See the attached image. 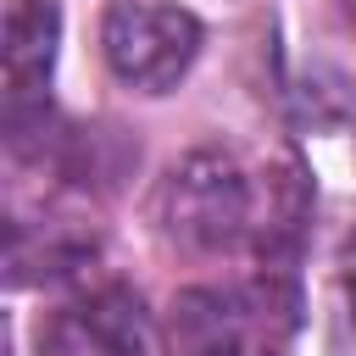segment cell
Segmentation results:
<instances>
[{
  "label": "cell",
  "instance_id": "1",
  "mask_svg": "<svg viewBox=\"0 0 356 356\" xmlns=\"http://www.w3.org/2000/svg\"><path fill=\"white\" fill-rule=\"evenodd\" d=\"M312 211L306 172L278 156L250 172L234 150H189L156 189V228L189 256H222L239 245L261 250V267H284Z\"/></svg>",
  "mask_w": 356,
  "mask_h": 356
},
{
  "label": "cell",
  "instance_id": "2",
  "mask_svg": "<svg viewBox=\"0 0 356 356\" xmlns=\"http://www.w3.org/2000/svg\"><path fill=\"white\" fill-rule=\"evenodd\" d=\"M300 328V289L289 267H261L234 284L178 289L167 306V356H284Z\"/></svg>",
  "mask_w": 356,
  "mask_h": 356
},
{
  "label": "cell",
  "instance_id": "3",
  "mask_svg": "<svg viewBox=\"0 0 356 356\" xmlns=\"http://www.w3.org/2000/svg\"><path fill=\"white\" fill-rule=\"evenodd\" d=\"M200 44H206L200 17L184 6H161V0H117L100 22L106 67L117 72V83H128L139 95L178 89V78L195 67Z\"/></svg>",
  "mask_w": 356,
  "mask_h": 356
},
{
  "label": "cell",
  "instance_id": "4",
  "mask_svg": "<svg viewBox=\"0 0 356 356\" xmlns=\"http://www.w3.org/2000/svg\"><path fill=\"white\" fill-rule=\"evenodd\" d=\"M39 356H150L145 300L128 284H100L61 300L39 323Z\"/></svg>",
  "mask_w": 356,
  "mask_h": 356
},
{
  "label": "cell",
  "instance_id": "5",
  "mask_svg": "<svg viewBox=\"0 0 356 356\" xmlns=\"http://www.w3.org/2000/svg\"><path fill=\"white\" fill-rule=\"evenodd\" d=\"M61 50V6L56 0H11L6 6V128L11 139L28 134V122H44V89Z\"/></svg>",
  "mask_w": 356,
  "mask_h": 356
},
{
  "label": "cell",
  "instance_id": "6",
  "mask_svg": "<svg viewBox=\"0 0 356 356\" xmlns=\"http://www.w3.org/2000/svg\"><path fill=\"white\" fill-rule=\"evenodd\" d=\"M339 267H345V289L356 295V234L345 239V250H339Z\"/></svg>",
  "mask_w": 356,
  "mask_h": 356
},
{
  "label": "cell",
  "instance_id": "7",
  "mask_svg": "<svg viewBox=\"0 0 356 356\" xmlns=\"http://www.w3.org/2000/svg\"><path fill=\"white\" fill-rule=\"evenodd\" d=\"M339 6H345V11H350V17H356V0H339Z\"/></svg>",
  "mask_w": 356,
  "mask_h": 356
}]
</instances>
